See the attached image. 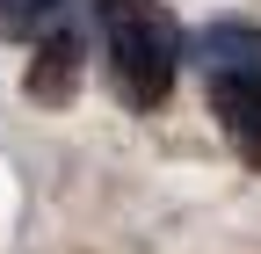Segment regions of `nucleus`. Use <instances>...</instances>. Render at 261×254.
Here are the masks:
<instances>
[{"label":"nucleus","instance_id":"7ed1b4c3","mask_svg":"<svg viewBox=\"0 0 261 254\" xmlns=\"http://www.w3.org/2000/svg\"><path fill=\"white\" fill-rule=\"evenodd\" d=\"M73 29H44V44H37V66H29V94L37 102H65L73 94V73H80V58H73Z\"/></svg>","mask_w":261,"mask_h":254},{"label":"nucleus","instance_id":"20e7f679","mask_svg":"<svg viewBox=\"0 0 261 254\" xmlns=\"http://www.w3.org/2000/svg\"><path fill=\"white\" fill-rule=\"evenodd\" d=\"M51 15L58 0H0V37H44V29H58Z\"/></svg>","mask_w":261,"mask_h":254},{"label":"nucleus","instance_id":"f03ea898","mask_svg":"<svg viewBox=\"0 0 261 254\" xmlns=\"http://www.w3.org/2000/svg\"><path fill=\"white\" fill-rule=\"evenodd\" d=\"M196 73H203L211 116L225 123L247 160H261V22H203L196 29Z\"/></svg>","mask_w":261,"mask_h":254},{"label":"nucleus","instance_id":"f257e3e1","mask_svg":"<svg viewBox=\"0 0 261 254\" xmlns=\"http://www.w3.org/2000/svg\"><path fill=\"white\" fill-rule=\"evenodd\" d=\"M94 29H102V58H109V87L123 109H160L174 94L181 73V22L160 0H94Z\"/></svg>","mask_w":261,"mask_h":254}]
</instances>
